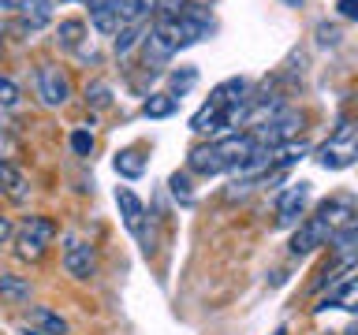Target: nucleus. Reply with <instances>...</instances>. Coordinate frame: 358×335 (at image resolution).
Instances as JSON below:
<instances>
[{
	"label": "nucleus",
	"mask_w": 358,
	"mask_h": 335,
	"mask_svg": "<svg viewBox=\"0 0 358 335\" xmlns=\"http://www.w3.org/2000/svg\"><path fill=\"white\" fill-rule=\"evenodd\" d=\"M355 161H358V119L343 116L336 123V131L321 142L317 164L324 172H343V168H351Z\"/></svg>",
	"instance_id": "nucleus-1"
},
{
	"label": "nucleus",
	"mask_w": 358,
	"mask_h": 335,
	"mask_svg": "<svg viewBox=\"0 0 358 335\" xmlns=\"http://www.w3.org/2000/svg\"><path fill=\"white\" fill-rule=\"evenodd\" d=\"M52 242H56V223L49 216H27L15 231V253L22 261H41Z\"/></svg>",
	"instance_id": "nucleus-2"
},
{
	"label": "nucleus",
	"mask_w": 358,
	"mask_h": 335,
	"mask_svg": "<svg viewBox=\"0 0 358 335\" xmlns=\"http://www.w3.org/2000/svg\"><path fill=\"white\" fill-rule=\"evenodd\" d=\"M355 216H358V212H355L351 198H329L317 212H313V220L321 223V231L329 234V239H332V234H340L343 228H351V223H358Z\"/></svg>",
	"instance_id": "nucleus-3"
},
{
	"label": "nucleus",
	"mask_w": 358,
	"mask_h": 335,
	"mask_svg": "<svg viewBox=\"0 0 358 335\" xmlns=\"http://www.w3.org/2000/svg\"><path fill=\"white\" fill-rule=\"evenodd\" d=\"M38 97L49 108L67 105V97H71V78H67L56 64H41L38 67Z\"/></svg>",
	"instance_id": "nucleus-4"
},
{
	"label": "nucleus",
	"mask_w": 358,
	"mask_h": 335,
	"mask_svg": "<svg viewBox=\"0 0 358 335\" xmlns=\"http://www.w3.org/2000/svg\"><path fill=\"white\" fill-rule=\"evenodd\" d=\"M64 272L71 279H90L94 276V246L83 242L78 234L64 239Z\"/></svg>",
	"instance_id": "nucleus-5"
},
{
	"label": "nucleus",
	"mask_w": 358,
	"mask_h": 335,
	"mask_svg": "<svg viewBox=\"0 0 358 335\" xmlns=\"http://www.w3.org/2000/svg\"><path fill=\"white\" fill-rule=\"evenodd\" d=\"M306 201H310V183H291L276 201V223L280 228H291L299 223V216L306 212Z\"/></svg>",
	"instance_id": "nucleus-6"
},
{
	"label": "nucleus",
	"mask_w": 358,
	"mask_h": 335,
	"mask_svg": "<svg viewBox=\"0 0 358 335\" xmlns=\"http://www.w3.org/2000/svg\"><path fill=\"white\" fill-rule=\"evenodd\" d=\"M317 246H329V234L321 231V223L313 220V216H306L299 223V231H295V239H291V253L295 257H306V253H313Z\"/></svg>",
	"instance_id": "nucleus-7"
},
{
	"label": "nucleus",
	"mask_w": 358,
	"mask_h": 335,
	"mask_svg": "<svg viewBox=\"0 0 358 335\" xmlns=\"http://www.w3.org/2000/svg\"><path fill=\"white\" fill-rule=\"evenodd\" d=\"M116 205H120V216H123V223H127V231L142 234V220H145L142 198L134 194L131 186H116Z\"/></svg>",
	"instance_id": "nucleus-8"
},
{
	"label": "nucleus",
	"mask_w": 358,
	"mask_h": 335,
	"mask_svg": "<svg viewBox=\"0 0 358 335\" xmlns=\"http://www.w3.org/2000/svg\"><path fill=\"white\" fill-rule=\"evenodd\" d=\"M27 324L41 335H67V320L60 317V313H52L49 306H34L27 313Z\"/></svg>",
	"instance_id": "nucleus-9"
},
{
	"label": "nucleus",
	"mask_w": 358,
	"mask_h": 335,
	"mask_svg": "<svg viewBox=\"0 0 358 335\" xmlns=\"http://www.w3.org/2000/svg\"><path fill=\"white\" fill-rule=\"evenodd\" d=\"M224 127H228V116H224V108L213 105V100H206V105L194 112V119H190V131H198V134H217Z\"/></svg>",
	"instance_id": "nucleus-10"
},
{
	"label": "nucleus",
	"mask_w": 358,
	"mask_h": 335,
	"mask_svg": "<svg viewBox=\"0 0 358 335\" xmlns=\"http://www.w3.org/2000/svg\"><path fill=\"white\" fill-rule=\"evenodd\" d=\"M0 194H8L11 201H27V194H30L27 175H22L15 164H8V161H0Z\"/></svg>",
	"instance_id": "nucleus-11"
},
{
	"label": "nucleus",
	"mask_w": 358,
	"mask_h": 335,
	"mask_svg": "<svg viewBox=\"0 0 358 335\" xmlns=\"http://www.w3.org/2000/svg\"><path fill=\"white\" fill-rule=\"evenodd\" d=\"M187 168H190V172H198V175H220V172H224V164H220L217 149H213V142H209V145H198V149H190Z\"/></svg>",
	"instance_id": "nucleus-12"
},
{
	"label": "nucleus",
	"mask_w": 358,
	"mask_h": 335,
	"mask_svg": "<svg viewBox=\"0 0 358 335\" xmlns=\"http://www.w3.org/2000/svg\"><path fill=\"white\" fill-rule=\"evenodd\" d=\"M83 38H86V22L83 19H64L60 27H56V45L67 49V52H75L78 45H83Z\"/></svg>",
	"instance_id": "nucleus-13"
},
{
	"label": "nucleus",
	"mask_w": 358,
	"mask_h": 335,
	"mask_svg": "<svg viewBox=\"0 0 358 335\" xmlns=\"http://www.w3.org/2000/svg\"><path fill=\"white\" fill-rule=\"evenodd\" d=\"M0 298L11 302V306L30 302V279H22V276H0Z\"/></svg>",
	"instance_id": "nucleus-14"
},
{
	"label": "nucleus",
	"mask_w": 358,
	"mask_h": 335,
	"mask_svg": "<svg viewBox=\"0 0 358 335\" xmlns=\"http://www.w3.org/2000/svg\"><path fill=\"white\" fill-rule=\"evenodd\" d=\"M19 11H22V19L30 22V30H38L52 19V0H22Z\"/></svg>",
	"instance_id": "nucleus-15"
},
{
	"label": "nucleus",
	"mask_w": 358,
	"mask_h": 335,
	"mask_svg": "<svg viewBox=\"0 0 358 335\" xmlns=\"http://www.w3.org/2000/svg\"><path fill=\"white\" fill-rule=\"evenodd\" d=\"M329 302H332V306H340L343 313H358V276H351L340 290H332V295L324 298V306H329Z\"/></svg>",
	"instance_id": "nucleus-16"
},
{
	"label": "nucleus",
	"mask_w": 358,
	"mask_h": 335,
	"mask_svg": "<svg viewBox=\"0 0 358 335\" xmlns=\"http://www.w3.org/2000/svg\"><path fill=\"white\" fill-rule=\"evenodd\" d=\"M142 112L150 119H164V116H172V112H176V97L172 94H150V97H145V105H142Z\"/></svg>",
	"instance_id": "nucleus-17"
},
{
	"label": "nucleus",
	"mask_w": 358,
	"mask_h": 335,
	"mask_svg": "<svg viewBox=\"0 0 358 335\" xmlns=\"http://www.w3.org/2000/svg\"><path fill=\"white\" fill-rule=\"evenodd\" d=\"M145 38V19H138V22H127V27L120 30V38H116V52L120 56H127L134 45H138Z\"/></svg>",
	"instance_id": "nucleus-18"
},
{
	"label": "nucleus",
	"mask_w": 358,
	"mask_h": 335,
	"mask_svg": "<svg viewBox=\"0 0 358 335\" xmlns=\"http://www.w3.org/2000/svg\"><path fill=\"white\" fill-rule=\"evenodd\" d=\"M116 172L127 175V179H138V175L145 172L142 153H138V149H123V153H116Z\"/></svg>",
	"instance_id": "nucleus-19"
},
{
	"label": "nucleus",
	"mask_w": 358,
	"mask_h": 335,
	"mask_svg": "<svg viewBox=\"0 0 358 335\" xmlns=\"http://www.w3.org/2000/svg\"><path fill=\"white\" fill-rule=\"evenodd\" d=\"M86 100H90L94 108H105L108 100H112V97H108V86H105V82H94V86L86 89Z\"/></svg>",
	"instance_id": "nucleus-20"
},
{
	"label": "nucleus",
	"mask_w": 358,
	"mask_h": 335,
	"mask_svg": "<svg viewBox=\"0 0 358 335\" xmlns=\"http://www.w3.org/2000/svg\"><path fill=\"white\" fill-rule=\"evenodd\" d=\"M71 149L78 156H90V149H94V134H90V131H75L71 134Z\"/></svg>",
	"instance_id": "nucleus-21"
},
{
	"label": "nucleus",
	"mask_w": 358,
	"mask_h": 335,
	"mask_svg": "<svg viewBox=\"0 0 358 335\" xmlns=\"http://www.w3.org/2000/svg\"><path fill=\"white\" fill-rule=\"evenodd\" d=\"M15 100H19V86L11 82V78H0V105H4V108H11Z\"/></svg>",
	"instance_id": "nucleus-22"
},
{
	"label": "nucleus",
	"mask_w": 358,
	"mask_h": 335,
	"mask_svg": "<svg viewBox=\"0 0 358 335\" xmlns=\"http://www.w3.org/2000/svg\"><path fill=\"white\" fill-rule=\"evenodd\" d=\"M172 194L183 201V205H190V201H194V194H190V183L183 175H172Z\"/></svg>",
	"instance_id": "nucleus-23"
},
{
	"label": "nucleus",
	"mask_w": 358,
	"mask_h": 335,
	"mask_svg": "<svg viewBox=\"0 0 358 335\" xmlns=\"http://www.w3.org/2000/svg\"><path fill=\"white\" fill-rule=\"evenodd\" d=\"M194 78H198V75L187 67V71H176V75H172V86H176V89H187V86H194Z\"/></svg>",
	"instance_id": "nucleus-24"
},
{
	"label": "nucleus",
	"mask_w": 358,
	"mask_h": 335,
	"mask_svg": "<svg viewBox=\"0 0 358 335\" xmlns=\"http://www.w3.org/2000/svg\"><path fill=\"white\" fill-rule=\"evenodd\" d=\"M336 8H340V15H343V19H358V0H340Z\"/></svg>",
	"instance_id": "nucleus-25"
},
{
	"label": "nucleus",
	"mask_w": 358,
	"mask_h": 335,
	"mask_svg": "<svg viewBox=\"0 0 358 335\" xmlns=\"http://www.w3.org/2000/svg\"><path fill=\"white\" fill-rule=\"evenodd\" d=\"M11 234H15V223H11L8 216H0V246H4V242L11 239Z\"/></svg>",
	"instance_id": "nucleus-26"
},
{
	"label": "nucleus",
	"mask_w": 358,
	"mask_h": 335,
	"mask_svg": "<svg viewBox=\"0 0 358 335\" xmlns=\"http://www.w3.org/2000/svg\"><path fill=\"white\" fill-rule=\"evenodd\" d=\"M317 34H321L324 45H336V41H340V30H332V27H317Z\"/></svg>",
	"instance_id": "nucleus-27"
},
{
	"label": "nucleus",
	"mask_w": 358,
	"mask_h": 335,
	"mask_svg": "<svg viewBox=\"0 0 358 335\" xmlns=\"http://www.w3.org/2000/svg\"><path fill=\"white\" fill-rule=\"evenodd\" d=\"M134 8H138L142 15H145V11H153V8H157V0H134Z\"/></svg>",
	"instance_id": "nucleus-28"
},
{
	"label": "nucleus",
	"mask_w": 358,
	"mask_h": 335,
	"mask_svg": "<svg viewBox=\"0 0 358 335\" xmlns=\"http://www.w3.org/2000/svg\"><path fill=\"white\" fill-rule=\"evenodd\" d=\"M19 335H41V332H34V328H27V332H19Z\"/></svg>",
	"instance_id": "nucleus-29"
},
{
	"label": "nucleus",
	"mask_w": 358,
	"mask_h": 335,
	"mask_svg": "<svg viewBox=\"0 0 358 335\" xmlns=\"http://www.w3.org/2000/svg\"><path fill=\"white\" fill-rule=\"evenodd\" d=\"M355 335H358V332H355Z\"/></svg>",
	"instance_id": "nucleus-30"
}]
</instances>
